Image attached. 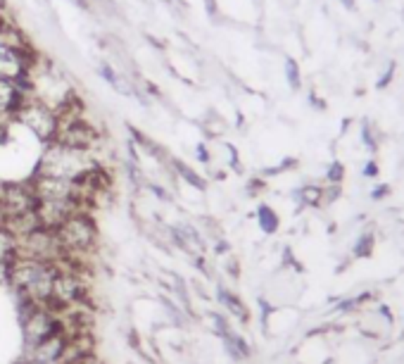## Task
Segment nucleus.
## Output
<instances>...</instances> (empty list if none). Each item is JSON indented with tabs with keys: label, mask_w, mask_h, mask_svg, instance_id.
Listing matches in <instances>:
<instances>
[{
	"label": "nucleus",
	"mask_w": 404,
	"mask_h": 364,
	"mask_svg": "<svg viewBox=\"0 0 404 364\" xmlns=\"http://www.w3.org/2000/svg\"><path fill=\"white\" fill-rule=\"evenodd\" d=\"M15 119L22 121L29 131H34L36 136L41 140H46V143L55 140L57 126H60L57 112H53L46 103H41V100H31V98L24 100V105L19 107L15 114Z\"/></svg>",
	"instance_id": "obj_6"
},
{
	"label": "nucleus",
	"mask_w": 404,
	"mask_h": 364,
	"mask_svg": "<svg viewBox=\"0 0 404 364\" xmlns=\"http://www.w3.org/2000/svg\"><path fill=\"white\" fill-rule=\"evenodd\" d=\"M60 331H65V322L55 310L46 308V305H29L27 315L22 319L24 350L48 341L50 336L60 334Z\"/></svg>",
	"instance_id": "obj_4"
},
{
	"label": "nucleus",
	"mask_w": 404,
	"mask_h": 364,
	"mask_svg": "<svg viewBox=\"0 0 404 364\" xmlns=\"http://www.w3.org/2000/svg\"><path fill=\"white\" fill-rule=\"evenodd\" d=\"M257 222L264 233H274L276 229H278V214H276L269 205H262L257 210Z\"/></svg>",
	"instance_id": "obj_12"
},
{
	"label": "nucleus",
	"mask_w": 404,
	"mask_h": 364,
	"mask_svg": "<svg viewBox=\"0 0 404 364\" xmlns=\"http://www.w3.org/2000/svg\"><path fill=\"white\" fill-rule=\"evenodd\" d=\"M340 176H343V164H333L329 178H331V181H338Z\"/></svg>",
	"instance_id": "obj_18"
},
{
	"label": "nucleus",
	"mask_w": 404,
	"mask_h": 364,
	"mask_svg": "<svg viewBox=\"0 0 404 364\" xmlns=\"http://www.w3.org/2000/svg\"><path fill=\"white\" fill-rule=\"evenodd\" d=\"M100 74L107 79V84L117 86V74H114V69H112L110 65H100Z\"/></svg>",
	"instance_id": "obj_17"
},
{
	"label": "nucleus",
	"mask_w": 404,
	"mask_h": 364,
	"mask_svg": "<svg viewBox=\"0 0 404 364\" xmlns=\"http://www.w3.org/2000/svg\"><path fill=\"white\" fill-rule=\"evenodd\" d=\"M27 100V93L19 86H15L8 79H0V117L8 114V117H15L19 107Z\"/></svg>",
	"instance_id": "obj_7"
},
{
	"label": "nucleus",
	"mask_w": 404,
	"mask_h": 364,
	"mask_svg": "<svg viewBox=\"0 0 404 364\" xmlns=\"http://www.w3.org/2000/svg\"><path fill=\"white\" fill-rule=\"evenodd\" d=\"M55 238L62 250V257H65V255L81 257V255L91 253L95 248L98 229H95L93 217L86 214L83 210H79V212L69 214L67 219L55 229Z\"/></svg>",
	"instance_id": "obj_3"
},
{
	"label": "nucleus",
	"mask_w": 404,
	"mask_h": 364,
	"mask_svg": "<svg viewBox=\"0 0 404 364\" xmlns=\"http://www.w3.org/2000/svg\"><path fill=\"white\" fill-rule=\"evenodd\" d=\"M376 171H378V167H376V164H374V162H371V164H369V167H367V174H369V176H374V174H376Z\"/></svg>",
	"instance_id": "obj_22"
},
{
	"label": "nucleus",
	"mask_w": 404,
	"mask_h": 364,
	"mask_svg": "<svg viewBox=\"0 0 404 364\" xmlns=\"http://www.w3.org/2000/svg\"><path fill=\"white\" fill-rule=\"evenodd\" d=\"M174 164H176V169L181 171V174H183V178H185V181H188V183H193V186H197L200 190L204 188V181H202L200 176L195 174V171H190V167H185L183 162H174Z\"/></svg>",
	"instance_id": "obj_14"
},
{
	"label": "nucleus",
	"mask_w": 404,
	"mask_h": 364,
	"mask_svg": "<svg viewBox=\"0 0 404 364\" xmlns=\"http://www.w3.org/2000/svg\"><path fill=\"white\" fill-rule=\"evenodd\" d=\"M207 10H209V15H214V12H216V3H214V0H207Z\"/></svg>",
	"instance_id": "obj_21"
},
{
	"label": "nucleus",
	"mask_w": 404,
	"mask_h": 364,
	"mask_svg": "<svg viewBox=\"0 0 404 364\" xmlns=\"http://www.w3.org/2000/svg\"><path fill=\"white\" fill-rule=\"evenodd\" d=\"M171 236H174L176 245L181 248V250H188V253H202L204 250V243L200 238V233L195 231V226L174 224L171 226Z\"/></svg>",
	"instance_id": "obj_8"
},
{
	"label": "nucleus",
	"mask_w": 404,
	"mask_h": 364,
	"mask_svg": "<svg viewBox=\"0 0 404 364\" xmlns=\"http://www.w3.org/2000/svg\"><path fill=\"white\" fill-rule=\"evenodd\" d=\"M62 267L57 262H46L36 257H19L10 265V284L17 296L34 305H50L53 300V286Z\"/></svg>",
	"instance_id": "obj_1"
},
{
	"label": "nucleus",
	"mask_w": 404,
	"mask_h": 364,
	"mask_svg": "<svg viewBox=\"0 0 404 364\" xmlns=\"http://www.w3.org/2000/svg\"><path fill=\"white\" fill-rule=\"evenodd\" d=\"M216 300L226 308L231 315H233L235 319H240V322H247V308L240 303L238 296H233L228 289H224V286H216Z\"/></svg>",
	"instance_id": "obj_10"
},
{
	"label": "nucleus",
	"mask_w": 404,
	"mask_h": 364,
	"mask_svg": "<svg viewBox=\"0 0 404 364\" xmlns=\"http://www.w3.org/2000/svg\"><path fill=\"white\" fill-rule=\"evenodd\" d=\"M19 257V238L5 224H0V262H15Z\"/></svg>",
	"instance_id": "obj_11"
},
{
	"label": "nucleus",
	"mask_w": 404,
	"mask_h": 364,
	"mask_svg": "<svg viewBox=\"0 0 404 364\" xmlns=\"http://www.w3.org/2000/svg\"><path fill=\"white\" fill-rule=\"evenodd\" d=\"M221 343H224V350H226V355L231 357V360L243 362L250 357V346L245 343V338H240L233 329H228L226 334L221 336Z\"/></svg>",
	"instance_id": "obj_9"
},
{
	"label": "nucleus",
	"mask_w": 404,
	"mask_h": 364,
	"mask_svg": "<svg viewBox=\"0 0 404 364\" xmlns=\"http://www.w3.org/2000/svg\"><path fill=\"white\" fill-rule=\"evenodd\" d=\"M286 76H288V81H290L293 88H300V69H298V62L295 60L286 62Z\"/></svg>",
	"instance_id": "obj_15"
},
{
	"label": "nucleus",
	"mask_w": 404,
	"mask_h": 364,
	"mask_svg": "<svg viewBox=\"0 0 404 364\" xmlns=\"http://www.w3.org/2000/svg\"><path fill=\"white\" fill-rule=\"evenodd\" d=\"M357 255H359V257H369V255H371V236H364V238L359 241Z\"/></svg>",
	"instance_id": "obj_16"
},
{
	"label": "nucleus",
	"mask_w": 404,
	"mask_h": 364,
	"mask_svg": "<svg viewBox=\"0 0 404 364\" xmlns=\"http://www.w3.org/2000/svg\"><path fill=\"white\" fill-rule=\"evenodd\" d=\"M31 57L27 55V43H12L8 36H0V79H8L24 91L31 81Z\"/></svg>",
	"instance_id": "obj_5"
},
{
	"label": "nucleus",
	"mask_w": 404,
	"mask_h": 364,
	"mask_svg": "<svg viewBox=\"0 0 404 364\" xmlns=\"http://www.w3.org/2000/svg\"><path fill=\"white\" fill-rule=\"evenodd\" d=\"M386 193H388V186H381L378 190H374V193H371V195H374V198H383Z\"/></svg>",
	"instance_id": "obj_20"
},
{
	"label": "nucleus",
	"mask_w": 404,
	"mask_h": 364,
	"mask_svg": "<svg viewBox=\"0 0 404 364\" xmlns=\"http://www.w3.org/2000/svg\"><path fill=\"white\" fill-rule=\"evenodd\" d=\"M93 167V162L88 159L86 150H74L67 145L50 140L43 150V157L38 162V176H50V178H65V181L79 183V178Z\"/></svg>",
	"instance_id": "obj_2"
},
{
	"label": "nucleus",
	"mask_w": 404,
	"mask_h": 364,
	"mask_svg": "<svg viewBox=\"0 0 404 364\" xmlns=\"http://www.w3.org/2000/svg\"><path fill=\"white\" fill-rule=\"evenodd\" d=\"M209 322H212V329H214V334L219 336V338L231 329V324L226 322V317L219 315V312H212V315H209Z\"/></svg>",
	"instance_id": "obj_13"
},
{
	"label": "nucleus",
	"mask_w": 404,
	"mask_h": 364,
	"mask_svg": "<svg viewBox=\"0 0 404 364\" xmlns=\"http://www.w3.org/2000/svg\"><path fill=\"white\" fill-rule=\"evenodd\" d=\"M345 3H348V5H352V0H345Z\"/></svg>",
	"instance_id": "obj_23"
},
{
	"label": "nucleus",
	"mask_w": 404,
	"mask_h": 364,
	"mask_svg": "<svg viewBox=\"0 0 404 364\" xmlns=\"http://www.w3.org/2000/svg\"><path fill=\"white\" fill-rule=\"evenodd\" d=\"M197 155H200V162H209V152L204 148V143H197Z\"/></svg>",
	"instance_id": "obj_19"
}]
</instances>
